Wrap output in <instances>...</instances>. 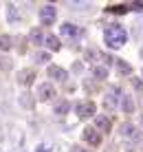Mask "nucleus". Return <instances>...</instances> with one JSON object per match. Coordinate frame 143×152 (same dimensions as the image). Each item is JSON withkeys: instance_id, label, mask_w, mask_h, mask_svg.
Instances as JSON below:
<instances>
[{"instance_id": "obj_8", "label": "nucleus", "mask_w": 143, "mask_h": 152, "mask_svg": "<svg viewBox=\"0 0 143 152\" xmlns=\"http://www.w3.org/2000/svg\"><path fill=\"white\" fill-rule=\"evenodd\" d=\"M35 80V73L33 71H29V69H24V71H20V75H18V82L22 84V86H29L31 82Z\"/></svg>"}, {"instance_id": "obj_12", "label": "nucleus", "mask_w": 143, "mask_h": 152, "mask_svg": "<svg viewBox=\"0 0 143 152\" xmlns=\"http://www.w3.org/2000/svg\"><path fill=\"white\" fill-rule=\"evenodd\" d=\"M46 46H49L51 51H60V46H62V42L57 35H46Z\"/></svg>"}, {"instance_id": "obj_17", "label": "nucleus", "mask_w": 143, "mask_h": 152, "mask_svg": "<svg viewBox=\"0 0 143 152\" xmlns=\"http://www.w3.org/2000/svg\"><path fill=\"white\" fill-rule=\"evenodd\" d=\"M93 75H95V80H106V77H108V71H106L104 66H95Z\"/></svg>"}, {"instance_id": "obj_11", "label": "nucleus", "mask_w": 143, "mask_h": 152, "mask_svg": "<svg viewBox=\"0 0 143 152\" xmlns=\"http://www.w3.org/2000/svg\"><path fill=\"white\" fill-rule=\"evenodd\" d=\"M95 121H97V128L101 130V132H108V130H110V119L106 117V115H99Z\"/></svg>"}, {"instance_id": "obj_3", "label": "nucleus", "mask_w": 143, "mask_h": 152, "mask_svg": "<svg viewBox=\"0 0 143 152\" xmlns=\"http://www.w3.org/2000/svg\"><path fill=\"white\" fill-rule=\"evenodd\" d=\"M55 15H57L55 7H53V4H44V7L40 9V22L44 24V27H49V24L55 22Z\"/></svg>"}, {"instance_id": "obj_7", "label": "nucleus", "mask_w": 143, "mask_h": 152, "mask_svg": "<svg viewBox=\"0 0 143 152\" xmlns=\"http://www.w3.org/2000/svg\"><path fill=\"white\" fill-rule=\"evenodd\" d=\"M49 77L51 80H55V82H66V71L64 69H60V66H49Z\"/></svg>"}, {"instance_id": "obj_15", "label": "nucleus", "mask_w": 143, "mask_h": 152, "mask_svg": "<svg viewBox=\"0 0 143 152\" xmlns=\"http://www.w3.org/2000/svg\"><path fill=\"white\" fill-rule=\"evenodd\" d=\"M121 134H123V137H130V139H132V137L136 134V132H134V126H132V124H123V126H121Z\"/></svg>"}, {"instance_id": "obj_5", "label": "nucleus", "mask_w": 143, "mask_h": 152, "mask_svg": "<svg viewBox=\"0 0 143 152\" xmlns=\"http://www.w3.org/2000/svg\"><path fill=\"white\" fill-rule=\"evenodd\" d=\"M60 33L64 35L66 40H71V42H75L79 38V33H82V29L77 27V24H71V22H64L62 24V29H60Z\"/></svg>"}, {"instance_id": "obj_9", "label": "nucleus", "mask_w": 143, "mask_h": 152, "mask_svg": "<svg viewBox=\"0 0 143 152\" xmlns=\"http://www.w3.org/2000/svg\"><path fill=\"white\" fill-rule=\"evenodd\" d=\"M84 139H86L90 145H99V143H101V141H99L97 130H93V128H86V130H84Z\"/></svg>"}, {"instance_id": "obj_21", "label": "nucleus", "mask_w": 143, "mask_h": 152, "mask_svg": "<svg viewBox=\"0 0 143 152\" xmlns=\"http://www.w3.org/2000/svg\"><path fill=\"white\" fill-rule=\"evenodd\" d=\"M49 53H38L35 55V62H38V64H46V62H49Z\"/></svg>"}, {"instance_id": "obj_19", "label": "nucleus", "mask_w": 143, "mask_h": 152, "mask_svg": "<svg viewBox=\"0 0 143 152\" xmlns=\"http://www.w3.org/2000/svg\"><path fill=\"white\" fill-rule=\"evenodd\" d=\"M7 9H9V22H18L20 18H18V11H15V7H13V4H9Z\"/></svg>"}, {"instance_id": "obj_18", "label": "nucleus", "mask_w": 143, "mask_h": 152, "mask_svg": "<svg viewBox=\"0 0 143 152\" xmlns=\"http://www.w3.org/2000/svg\"><path fill=\"white\" fill-rule=\"evenodd\" d=\"M117 69H119V73L121 75H130V64H125V62H121V60H117Z\"/></svg>"}, {"instance_id": "obj_26", "label": "nucleus", "mask_w": 143, "mask_h": 152, "mask_svg": "<svg viewBox=\"0 0 143 152\" xmlns=\"http://www.w3.org/2000/svg\"><path fill=\"white\" fill-rule=\"evenodd\" d=\"M141 55H143V49H141Z\"/></svg>"}, {"instance_id": "obj_10", "label": "nucleus", "mask_w": 143, "mask_h": 152, "mask_svg": "<svg viewBox=\"0 0 143 152\" xmlns=\"http://www.w3.org/2000/svg\"><path fill=\"white\" fill-rule=\"evenodd\" d=\"M29 40L33 42V44H42V42H46V38H44V33H42L40 29H31V33H29Z\"/></svg>"}, {"instance_id": "obj_20", "label": "nucleus", "mask_w": 143, "mask_h": 152, "mask_svg": "<svg viewBox=\"0 0 143 152\" xmlns=\"http://www.w3.org/2000/svg\"><path fill=\"white\" fill-rule=\"evenodd\" d=\"M20 102H22V104H24V108H33V99H31L29 95H26V93H24V95H22V97H20Z\"/></svg>"}, {"instance_id": "obj_22", "label": "nucleus", "mask_w": 143, "mask_h": 152, "mask_svg": "<svg viewBox=\"0 0 143 152\" xmlns=\"http://www.w3.org/2000/svg\"><path fill=\"white\" fill-rule=\"evenodd\" d=\"M97 57L99 55H97V51H95V49H88L86 51V60H97Z\"/></svg>"}, {"instance_id": "obj_6", "label": "nucleus", "mask_w": 143, "mask_h": 152, "mask_svg": "<svg viewBox=\"0 0 143 152\" xmlns=\"http://www.w3.org/2000/svg\"><path fill=\"white\" fill-rule=\"evenodd\" d=\"M75 113H77L79 119H88V117L95 115V104L93 102H82V104L75 106Z\"/></svg>"}, {"instance_id": "obj_24", "label": "nucleus", "mask_w": 143, "mask_h": 152, "mask_svg": "<svg viewBox=\"0 0 143 152\" xmlns=\"http://www.w3.org/2000/svg\"><path fill=\"white\" fill-rule=\"evenodd\" d=\"M71 152H86V150H84V148H79V145H73Z\"/></svg>"}, {"instance_id": "obj_2", "label": "nucleus", "mask_w": 143, "mask_h": 152, "mask_svg": "<svg viewBox=\"0 0 143 152\" xmlns=\"http://www.w3.org/2000/svg\"><path fill=\"white\" fill-rule=\"evenodd\" d=\"M121 99H123L121 88H119V86H110V91L106 93V97H104V106L108 108V110H112V108L121 106Z\"/></svg>"}, {"instance_id": "obj_13", "label": "nucleus", "mask_w": 143, "mask_h": 152, "mask_svg": "<svg viewBox=\"0 0 143 152\" xmlns=\"http://www.w3.org/2000/svg\"><path fill=\"white\" fill-rule=\"evenodd\" d=\"M121 108H123L125 113H134V102H132V97L130 95H123V99H121Z\"/></svg>"}, {"instance_id": "obj_23", "label": "nucleus", "mask_w": 143, "mask_h": 152, "mask_svg": "<svg viewBox=\"0 0 143 152\" xmlns=\"http://www.w3.org/2000/svg\"><path fill=\"white\" fill-rule=\"evenodd\" d=\"M132 86H134L136 91H143V88H141V82H139V80H132Z\"/></svg>"}, {"instance_id": "obj_16", "label": "nucleus", "mask_w": 143, "mask_h": 152, "mask_svg": "<svg viewBox=\"0 0 143 152\" xmlns=\"http://www.w3.org/2000/svg\"><path fill=\"white\" fill-rule=\"evenodd\" d=\"M53 110H55L57 115H66L68 110H71V104H68V102H60L55 108H53Z\"/></svg>"}, {"instance_id": "obj_1", "label": "nucleus", "mask_w": 143, "mask_h": 152, "mask_svg": "<svg viewBox=\"0 0 143 152\" xmlns=\"http://www.w3.org/2000/svg\"><path fill=\"white\" fill-rule=\"evenodd\" d=\"M125 40H128V33H125V29L121 27V24H108L104 31V42L108 49H121V46L125 44Z\"/></svg>"}, {"instance_id": "obj_4", "label": "nucleus", "mask_w": 143, "mask_h": 152, "mask_svg": "<svg viewBox=\"0 0 143 152\" xmlns=\"http://www.w3.org/2000/svg\"><path fill=\"white\" fill-rule=\"evenodd\" d=\"M55 97V86H53L51 82H44L38 86V99L40 102H49V99Z\"/></svg>"}, {"instance_id": "obj_25", "label": "nucleus", "mask_w": 143, "mask_h": 152, "mask_svg": "<svg viewBox=\"0 0 143 152\" xmlns=\"http://www.w3.org/2000/svg\"><path fill=\"white\" fill-rule=\"evenodd\" d=\"M141 124H143V117H141Z\"/></svg>"}, {"instance_id": "obj_14", "label": "nucleus", "mask_w": 143, "mask_h": 152, "mask_svg": "<svg viewBox=\"0 0 143 152\" xmlns=\"http://www.w3.org/2000/svg\"><path fill=\"white\" fill-rule=\"evenodd\" d=\"M11 49V35H0V51H9Z\"/></svg>"}]
</instances>
